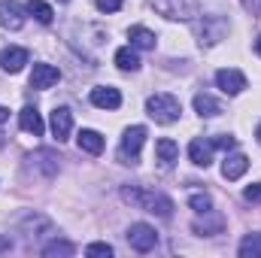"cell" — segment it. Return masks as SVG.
I'll use <instances>...</instances> for the list:
<instances>
[{
	"instance_id": "cell-2",
	"label": "cell",
	"mask_w": 261,
	"mask_h": 258,
	"mask_svg": "<svg viewBox=\"0 0 261 258\" xmlns=\"http://www.w3.org/2000/svg\"><path fill=\"white\" fill-rule=\"evenodd\" d=\"M146 113H149L158 125H173V122L179 119L182 107H179V100H176L173 94H152V97L146 100Z\"/></svg>"
},
{
	"instance_id": "cell-20",
	"label": "cell",
	"mask_w": 261,
	"mask_h": 258,
	"mask_svg": "<svg viewBox=\"0 0 261 258\" xmlns=\"http://www.w3.org/2000/svg\"><path fill=\"white\" fill-rule=\"evenodd\" d=\"M206 216H210L206 222H195V234H222L225 231V219L219 213H213V210Z\"/></svg>"
},
{
	"instance_id": "cell-33",
	"label": "cell",
	"mask_w": 261,
	"mask_h": 258,
	"mask_svg": "<svg viewBox=\"0 0 261 258\" xmlns=\"http://www.w3.org/2000/svg\"><path fill=\"white\" fill-rule=\"evenodd\" d=\"M255 137H258V143H261V125H258V131H255Z\"/></svg>"
},
{
	"instance_id": "cell-30",
	"label": "cell",
	"mask_w": 261,
	"mask_h": 258,
	"mask_svg": "<svg viewBox=\"0 0 261 258\" xmlns=\"http://www.w3.org/2000/svg\"><path fill=\"white\" fill-rule=\"evenodd\" d=\"M6 119H9V110H6V107H0V125H3Z\"/></svg>"
},
{
	"instance_id": "cell-24",
	"label": "cell",
	"mask_w": 261,
	"mask_h": 258,
	"mask_svg": "<svg viewBox=\"0 0 261 258\" xmlns=\"http://www.w3.org/2000/svg\"><path fill=\"white\" fill-rule=\"evenodd\" d=\"M73 252H76V249H73V243H67V240H52V243L43 249L46 258H58V255L67 258V255H73Z\"/></svg>"
},
{
	"instance_id": "cell-13",
	"label": "cell",
	"mask_w": 261,
	"mask_h": 258,
	"mask_svg": "<svg viewBox=\"0 0 261 258\" xmlns=\"http://www.w3.org/2000/svg\"><path fill=\"white\" fill-rule=\"evenodd\" d=\"M18 125H21L24 134H34V137H43V131H46L43 116L37 113V107H24V110L18 113Z\"/></svg>"
},
{
	"instance_id": "cell-27",
	"label": "cell",
	"mask_w": 261,
	"mask_h": 258,
	"mask_svg": "<svg viewBox=\"0 0 261 258\" xmlns=\"http://www.w3.org/2000/svg\"><path fill=\"white\" fill-rule=\"evenodd\" d=\"M210 143H213V149H225V152H228V149H234V146H237V137L222 134V137H213Z\"/></svg>"
},
{
	"instance_id": "cell-28",
	"label": "cell",
	"mask_w": 261,
	"mask_h": 258,
	"mask_svg": "<svg viewBox=\"0 0 261 258\" xmlns=\"http://www.w3.org/2000/svg\"><path fill=\"white\" fill-rule=\"evenodd\" d=\"M94 3H97V9H100V12H119L125 0H94Z\"/></svg>"
},
{
	"instance_id": "cell-14",
	"label": "cell",
	"mask_w": 261,
	"mask_h": 258,
	"mask_svg": "<svg viewBox=\"0 0 261 258\" xmlns=\"http://www.w3.org/2000/svg\"><path fill=\"white\" fill-rule=\"evenodd\" d=\"M155 158L161 161V167H170V164L179 158V146H176L170 137H161V140L155 143Z\"/></svg>"
},
{
	"instance_id": "cell-18",
	"label": "cell",
	"mask_w": 261,
	"mask_h": 258,
	"mask_svg": "<svg viewBox=\"0 0 261 258\" xmlns=\"http://www.w3.org/2000/svg\"><path fill=\"white\" fill-rule=\"evenodd\" d=\"M195 110H197V116L213 119V116L222 113V104H219L216 97H210V94H195Z\"/></svg>"
},
{
	"instance_id": "cell-11",
	"label": "cell",
	"mask_w": 261,
	"mask_h": 258,
	"mask_svg": "<svg viewBox=\"0 0 261 258\" xmlns=\"http://www.w3.org/2000/svg\"><path fill=\"white\" fill-rule=\"evenodd\" d=\"M0 24L9 28V31H18L24 24V15H21V6L15 0H0Z\"/></svg>"
},
{
	"instance_id": "cell-26",
	"label": "cell",
	"mask_w": 261,
	"mask_h": 258,
	"mask_svg": "<svg viewBox=\"0 0 261 258\" xmlns=\"http://www.w3.org/2000/svg\"><path fill=\"white\" fill-rule=\"evenodd\" d=\"M85 255H91V258H110V255H113V246H110V243H91V246L85 249Z\"/></svg>"
},
{
	"instance_id": "cell-1",
	"label": "cell",
	"mask_w": 261,
	"mask_h": 258,
	"mask_svg": "<svg viewBox=\"0 0 261 258\" xmlns=\"http://www.w3.org/2000/svg\"><path fill=\"white\" fill-rule=\"evenodd\" d=\"M122 200H128V203L146 210V213H155V216H161V219H170V216H173V200H170L167 194H161V192L125 186V189H122Z\"/></svg>"
},
{
	"instance_id": "cell-21",
	"label": "cell",
	"mask_w": 261,
	"mask_h": 258,
	"mask_svg": "<svg viewBox=\"0 0 261 258\" xmlns=\"http://www.w3.org/2000/svg\"><path fill=\"white\" fill-rule=\"evenodd\" d=\"M24 9H28V15H34L40 24H52V18H55L52 6H49V3H43V0H31Z\"/></svg>"
},
{
	"instance_id": "cell-31",
	"label": "cell",
	"mask_w": 261,
	"mask_h": 258,
	"mask_svg": "<svg viewBox=\"0 0 261 258\" xmlns=\"http://www.w3.org/2000/svg\"><path fill=\"white\" fill-rule=\"evenodd\" d=\"M12 246V240H6V237H0V249H9Z\"/></svg>"
},
{
	"instance_id": "cell-32",
	"label": "cell",
	"mask_w": 261,
	"mask_h": 258,
	"mask_svg": "<svg viewBox=\"0 0 261 258\" xmlns=\"http://www.w3.org/2000/svg\"><path fill=\"white\" fill-rule=\"evenodd\" d=\"M255 52H258V55H261V37H258V40H255Z\"/></svg>"
},
{
	"instance_id": "cell-8",
	"label": "cell",
	"mask_w": 261,
	"mask_h": 258,
	"mask_svg": "<svg viewBox=\"0 0 261 258\" xmlns=\"http://www.w3.org/2000/svg\"><path fill=\"white\" fill-rule=\"evenodd\" d=\"M70 131H73V113L67 107H55L52 110V134H55V140L64 143L70 137Z\"/></svg>"
},
{
	"instance_id": "cell-4",
	"label": "cell",
	"mask_w": 261,
	"mask_h": 258,
	"mask_svg": "<svg viewBox=\"0 0 261 258\" xmlns=\"http://www.w3.org/2000/svg\"><path fill=\"white\" fill-rule=\"evenodd\" d=\"M143 143H146V128H143V125H134V128L125 131L122 149H119L122 164H140V149H143Z\"/></svg>"
},
{
	"instance_id": "cell-22",
	"label": "cell",
	"mask_w": 261,
	"mask_h": 258,
	"mask_svg": "<svg viewBox=\"0 0 261 258\" xmlns=\"http://www.w3.org/2000/svg\"><path fill=\"white\" fill-rule=\"evenodd\" d=\"M116 64H119V70H140V58H137V52L130 49V46H125V49H119L116 52Z\"/></svg>"
},
{
	"instance_id": "cell-15",
	"label": "cell",
	"mask_w": 261,
	"mask_h": 258,
	"mask_svg": "<svg viewBox=\"0 0 261 258\" xmlns=\"http://www.w3.org/2000/svg\"><path fill=\"white\" fill-rule=\"evenodd\" d=\"M28 161H31V164H37V167H40V170H43L49 179L58 173V155H55V152H49V149H40V152H34Z\"/></svg>"
},
{
	"instance_id": "cell-10",
	"label": "cell",
	"mask_w": 261,
	"mask_h": 258,
	"mask_svg": "<svg viewBox=\"0 0 261 258\" xmlns=\"http://www.w3.org/2000/svg\"><path fill=\"white\" fill-rule=\"evenodd\" d=\"M246 170H249V158H246L243 152L225 155V161H222V176H225V179H240Z\"/></svg>"
},
{
	"instance_id": "cell-12",
	"label": "cell",
	"mask_w": 261,
	"mask_h": 258,
	"mask_svg": "<svg viewBox=\"0 0 261 258\" xmlns=\"http://www.w3.org/2000/svg\"><path fill=\"white\" fill-rule=\"evenodd\" d=\"M28 49H18V46H9V49H3L0 52V67L6 70V73H18L21 67L28 64Z\"/></svg>"
},
{
	"instance_id": "cell-6",
	"label": "cell",
	"mask_w": 261,
	"mask_h": 258,
	"mask_svg": "<svg viewBox=\"0 0 261 258\" xmlns=\"http://www.w3.org/2000/svg\"><path fill=\"white\" fill-rule=\"evenodd\" d=\"M58 79H61V70H58V67H52V64H34V73H31V88L46 91V88H52Z\"/></svg>"
},
{
	"instance_id": "cell-7",
	"label": "cell",
	"mask_w": 261,
	"mask_h": 258,
	"mask_svg": "<svg viewBox=\"0 0 261 258\" xmlns=\"http://www.w3.org/2000/svg\"><path fill=\"white\" fill-rule=\"evenodd\" d=\"M216 85L225 91V94H240L246 88V76L240 70H219L216 73Z\"/></svg>"
},
{
	"instance_id": "cell-25",
	"label": "cell",
	"mask_w": 261,
	"mask_h": 258,
	"mask_svg": "<svg viewBox=\"0 0 261 258\" xmlns=\"http://www.w3.org/2000/svg\"><path fill=\"white\" fill-rule=\"evenodd\" d=\"M189 207H192L195 213H210V210H213V200H210V194H192V197H189Z\"/></svg>"
},
{
	"instance_id": "cell-3",
	"label": "cell",
	"mask_w": 261,
	"mask_h": 258,
	"mask_svg": "<svg viewBox=\"0 0 261 258\" xmlns=\"http://www.w3.org/2000/svg\"><path fill=\"white\" fill-rule=\"evenodd\" d=\"M164 18H179V21H192L197 15V0H149Z\"/></svg>"
},
{
	"instance_id": "cell-16",
	"label": "cell",
	"mask_w": 261,
	"mask_h": 258,
	"mask_svg": "<svg viewBox=\"0 0 261 258\" xmlns=\"http://www.w3.org/2000/svg\"><path fill=\"white\" fill-rule=\"evenodd\" d=\"M76 143H79V149H82V152H88V155H100V152H103V137H100L97 131H91V128L79 131Z\"/></svg>"
},
{
	"instance_id": "cell-9",
	"label": "cell",
	"mask_w": 261,
	"mask_h": 258,
	"mask_svg": "<svg viewBox=\"0 0 261 258\" xmlns=\"http://www.w3.org/2000/svg\"><path fill=\"white\" fill-rule=\"evenodd\" d=\"M91 104L100 107V110H119V107H122V94H119V88H113V85H100V88L91 91Z\"/></svg>"
},
{
	"instance_id": "cell-17",
	"label": "cell",
	"mask_w": 261,
	"mask_h": 258,
	"mask_svg": "<svg viewBox=\"0 0 261 258\" xmlns=\"http://www.w3.org/2000/svg\"><path fill=\"white\" fill-rule=\"evenodd\" d=\"M189 158L195 161L197 167H210V164H213V143L192 140V143H189Z\"/></svg>"
},
{
	"instance_id": "cell-29",
	"label": "cell",
	"mask_w": 261,
	"mask_h": 258,
	"mask_svg": "<svg viewBox=\"0 0 261 258\" xmlns=\"http://www.w3.org/2000/svg\"><path fill=\"white\" fill-rule=\"evenodd\" d=\"M243 197H246L249 203H261V183H252V186H246Z\"/></svg>"
},
{
	"instance_id": "cell-5",
	"label": "cell",
	"mask_w": 261,
	"mask_h": 258,
	"mask_svg": "<svg viewBox=\"0 0 261 258\" xmlns=\"http://www.w3.org/2000/svg\"><path fill=\"white\" fill-rule=\"evenodd\" d=\"M128 243H130V249H137V252H152L155 243H158V234H155L152 225L137 222V225L128 228Z\"/></svg>"
},
{
	"instance_id": "cell-23",
	"label": "cell",
	"mask_w": 261,
	"mask_h": 258,
	"mask_svg": "<svg viewBox=\"0 0 261 258\" xmlns=\"http://www.w3.org/2000/svg\"><path fill=\"white\" fill-rule=\"evenodd\" d=\"M240 258H261V234H246L240 243Z\"/></svg>"
},
{
	"instance_id": "cell-19",
	"label": "cell",
	"mask_w": 261,
	"mask_h": 258,
	"mask_svg": "<svg viewBox=\"0 0 261 258\" xmlns=\"http://www.w3.org/2000/svg\"><path fill=\"white\" fill-rule=\"evenodd\" d=\"M128 40H130V46H137V49H155V34L149 28H140V24L130 28Z\"/></svg>"
}]
</instances>
